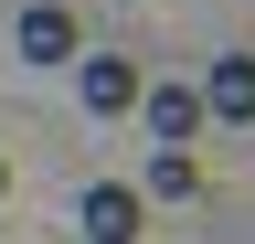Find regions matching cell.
Masks as SVG:
<instances>
[{
    "label": "cell",
    "mask_w": 255,
    "mask_h": 244,
    "mask_svg": "<svg viewBox=\"0 0 255 244\" xmlns=\"http://www.w3.org/2000/svg\"><path fill=\"white\" fill-rule=\"evenodd\" d=\"M75 96L96 117H128L138 106V64H128V53H75Z\"/></svg>",
    "instance_id": "1"
},
{
    "label": "cell",
    "mask_w": 255,
    "mask_h": 244,
    "mask_svg": "<svg viewBox=\"0 0 255 244\" xmlns=\"http://www.w3.org/2000/svg\"><path fill=\"white\" fill-rule=\"evenodd\" d=\"M11 32H21V64H75V11H64V0H32V11L11 21Z\"/></svg>",
    "instance_id": "2"
},
{
    "label": "cell",
    "mask_w": 255,
    "mask_h": 244,
    "mask_svg": "<svg viewBox=\"0 0 255 244\" xmlns=\"http://www.w3.org/2000/svg\"><path fill=\"white\" fill-rule=\"evenodd\" d=\"M138 223H149L138 180H96V191H85V234L96 244H138Z\"/></svg>",
    "instance_id": "3"
},
{
    "label": "cell",
    "mask_w": 255,
    "mask_h": 244,
    "mask_svg": "<svg viewBox=\"0 0 255 244\" xmlns=\"http://www.w3.org/2000/svg\"><path fill=\"white\" fill-rule=\"evenodd\" d=\"M138 117L159 149H191V128H202V85H138Z\"/></svg>",
    "instance_id": "4"
},
{
    "label": "cell",
    "mask_w": 255,
    "mask_h": 244,
    "mask_svg": "<svg viewBox=\"0 0 255 244\" xmlns=\"http://www.w3.org/2000/svg\"><path fill=\"white\" fill-rule=\"evenodd\" d=\"M202 117H234V128H255V53H223V64L202 75Z\"/></svg>",
    "instance_id": "5"
},
{
    "label": "cell",
    "mask_w": 255,
    "mask_h": 244,
    "mask_svg": "<svg viewBox=\"0 0 255 244\" xmlns=\"http://www.w3.org/2000/svg\"><path fill=\"white\" fill-rule=\"evenodd\" d=\"M138 202H202V160H191V149H159L149 180H138Z\"/></svg>",
    "instance_id": "6"
},
{
    "label": "cell",
    "mask_w": 255,
    "mask_h": 244,
    "mask_svg": "<svg viewBox=\"0 0 255 244\" xmlns=\"http://www.w3.org/2000/svg\"><path fill=\"white\" fill-rule=\"evenodd\" d=\"M0 191H11V160H0Z\"/></svg>",
    "instance_id": "7"
}]
</instances>
